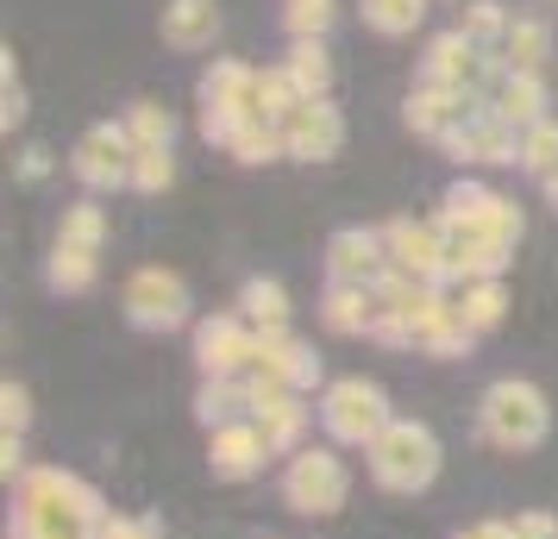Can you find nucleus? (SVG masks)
<instances>
[{"mask_svg":"<svg viewBox=\"0 0 558 539\" xmlns=\"http://www.w3.org/2000/svg\"><path fill=\"white\" fill-rule=\"evenodd\" d=\"M371 470H377V483H389V489H427L433 470H439V445H433L427 427L396 420V427H383V433L371 439Z\"/></svg>","mask_w":558,"mask_h":539,"instance_id":"2","label":"nucleus"},{"mask_svg":"<svg viewBox=\"0 0 558 539\" xmlns=\"http://www.w3.org/2000/svg\"><path fill=\"white\" fill-rule=\"evenodd\" d=\"M252 402V389H232V383H207L202 389V402H195V414H202L207 427H227L232 414Z\"/></svg>","mask_w":558,"mask_h":539,"instance_id":"27","label":"nucleus"},{"mask_svg":"<svg viewBox=\"0 0 558 539\" xmlns=\"http://www.w3.org/2000/svg\"><path fill=\"white\" fill-rule=\"evenodd\" d=\"M239 163H277V157H289V145H282V126H270V120H245V126L232 132L227 145Z\"/></svg>","mask_w":558,"mask_h":539,"instance_id":"21","label":"nucleus"},{"mask_svg":"<svg viewBox=\"0 0 558 539\" xmlns=\"http://www.w3.org/2000/svg\"><path fill=\"white\" fill-rule=\"evenodd\" d=\"M521 163H527L533 176H558V126L553 120L527 126V138H521Z\"/></svg>","mask_w":558,"mask_h":539,"instance_id":"25","label":"nucleus"},{"mask_svg":"<svg viewBox=\"0 0 558 539\" xmlns=\"http://www.w3.org/2000/svg\"><path fill=\"white\" fill-rule=\"evenodd\" d=\"M26 120V95H20V76H13V57H7V107H0V126L13 132Z\"/></svg>","mask_w":558,"mask_h":539,"instance_id":"34","label":"nucleus"},{"mask_svg":"<svg viewBox=\"0 0 558 539\" xmlns=\"http://www.w3.org/2000/svg\"><path fill=\"white\" fill-rule=\"evenodd\" d=\"M45 170H51V151H26V163H20V176H26V182H38Z\"/></svg>","mask_w":558,"mask_h":539,"instance_id":"36","label":"nucleus"},{"mask_svg":"<svg viewBox=\"0 0 558 539\" xmlns=\"http://www.w3.org/2000/svg\"><path fill=\"white\" fill-rule=\"evenodd\" d=\"M101 232H107V220H101V207H70V213H63V238H57V245H76V252H95V245H101Z\"/></svg>","mask_w":558,"mask_h":539,"instance_id":"28","label":"nucleus"},{"mask_svg":"<svg viewBox=\"0 0 558 539\" xmlns=\"http://www.w3.org/2000/svg\"><path fill=\"white\" fill-rule=\"evenodd\" d=\"M0 414H7V433H13V427H26V389H20V383H7V389H0Z\"/></svg>","mask_w":558,"mask_h":539,"instance_id":"35","label":"nucleus"},{"mask_svg":"<svg viewBox=\"0 0 558 539\" xmlns=\"http://www.w3.org/2000/svg\"><path fill=\"white\" fill-rule=\"evenodd\" d=\"M214 32H220V7L214 0H170L163 7V45L202 51V45H214Z\"/></svg>","mask_w":558,"mask_h":539,"instance_id":"14","label":"nucleus"},{"mask_svg":"<svg viewBox=\"0 0 558 539\" xmlns=\"http://www.w3.org/2000/svg\"><path fill=\"white\" fill-rule=\"evenodd\" d=\"M264 452H270L264 433H252V427H220V439H214V470L220 477H252Z\"/></svg>","mask_w":558,"mask_h":539,"instance_id":"19","label":"nucleus"},{"mask_svg":"<svg viewBox=\"0 0 558 539\" xmlns=\"http://www.w3.org/2000/svg\"><path fill=\"white\" fill-rule=\"evenodd\" d=\"M427 20V0H364V26L389 32V38H402Z\"/></svg>","mask_w":558,"mask_h":539,"instance_id":"23","label":"nucleus"},{"mask_svg":"<svg viewBox=\"0 0 558 539\" xmlns=\"http://www.w3.org/2000/svg\"><path fill=\"white\" fill-rule=\"evenodd\" d=\"M458 32H464L471 45H483L489 32H508V20H502V7H496V0H471V7H464V20H458Z\"/></svg>","mask_w":558,"mask_h":539,"instance_id":"33","label":"nucleus"},{"mask_svg":"<svg viewBox=\"0 0 558 539\" xmlns=\"http://www.w3.org/2000/svg\"><path fill=\"white\" fill-rule=\"evenodd\" d=\"M132 157H138V145H132L126 126H95L76 145L70 170H76L88 188H120V182H132Z\"/></svg>","mask_w":558,"mask_h":539,"instance_id":"4","label":"nucleus"},{"mask_svg":"<svg viewBox=\"0 0 558 539\" xmlns=\"http://www.w3.org/2000/svg\"><path fill=\"white\" fill-rule=\"evenodd\" d=\"M282 26L295 32V38H320L332 26V0H289L282 7Z\"/></svg>","mask_w":558,"mask_h":539,"instance_id":"30","label":"nucleus"},{"mask_svg":"<svg viewBox=\"0 0 558 539\" xmlns=\"http://www.w3.org/2000/svg\"><path fill=\"white\" fill-rule=\"evenodd\" d=\"M282 145L289 157H302V163H320L345 145V120H339V107L327 101H302L289 120H282Z\"/></svg>","mask_w":558,"mask_h":539,"instance_id":"9","label":"nucleus"},{"mask_svg":"<svg viewBox=\"0 0 558 539\" xmlns=\"http://www.w3.org/2000/svg\"><path fill=\"white\" fill-rule=\"evenodd\" d=\"M496 113L521 132L539 126V120H546V88H539V76H508L502 95H496Z\"/></svg>","mask_w":558,"mask_h":539,"instance_id":"20","label":"nucleus"},{"mask_svg":"<svg viewBox=\"0 0 558 539\" xmlns=\"http://www.w3.org/2000/svg\"><path fill=\"white\" fill-rule=\"evenodd\" d=\"M508 534H514V539H546L553 527H546V520H521V527H508Z\"/></svg>","mask_w":558,"mask_h":539,"instance_id":"38","label":"nucleus"},{"mask_svg":"<svg viewBox=\"0 0 558 539\" xmlns=\"http://www.w3.org/2000/svg\"><path fill=\"white\" fill-rule=\"evenodd\" d=\"M546 195H553V207H558V176H546Z\"/></svg>","mask_w":558,"mask_h":539,"instance_id":"39","label":"nucleus"},{"mask_svg":"<svg viewBox=\"0 0 558 539\" xmlns=\"http://www.w3.org/2000/svg\"><path fill=\"white\" fill-rule=\"evenodd\" d=\"M502 51H508V76H539V63H546V51H553L546 20H508Z\"/></svg>","mask_w":558,"mask_h":539,"instance_id":"17","label":"nucleus"},{"mask_svg":"<svg viewBox=\"0 0 558 539\" xmlns=\"http://www.w3.org/2000/svg\"><path fill=\"white\" fill-rule=\"evenodd\" d=\"M195 358H202L207 377H227L239 370L245 358H257V339L239 327V320H207L202 333H195Z\"/></svg>","mask_w":558,"mask_h":539,"instance_id":"12","label":"nucleus"},{"mask_svg":"<svg viewBox=\"0 0 558 539\" xmlns=\"http://www.w3.org/2000/svg\"><path fill=\"white\" fill-rule=\"evenodd\" d=\"M383 252H389V245H383L377 232H332V245H327V264H332V283H377L383 277Z\"/></svg>","mask_w":558,"mask_h":539,"instance_id":"11","label":"nucleus"},{"mask_svg":"<svg viewBox=\"0 0 558 539\" xmlns=\"http://www.w3.org/2000/svg\"><path fill=\"white\" fill-rule=\"evenodd\" d=\"M126 132H132V145H138V151H170L177 120H170V107L138 101V107H132V120H126Z\"/></svg>","mask_w":558,"mask_h":539,"instance_id":"22","label":"nucleus"},{"mask_svg":"<svg viewBox=\"0 0 558 539\" xmlns=\"http://www.w3.org/2000/svg\"><path fill=\"white\" fill-rule=\"evenodd\" d=\"M477 101H471V88H446V82H421L414 95H408V126L414 132H433V138H446L458 120H471Z\"/></svg>","mask_w":558,"mask_h":539,"instance_id":"10","label":"nucleus"},{"mask_svg":"<svg viewBox=\"0 0 558 539\" xmlns=\"http://www.w3.org/2000/svg\"><path fill=\"white\" fill-rule=\"evenodd\" d=\"M383 245H389L396 277H414V283L446 277V226H414V220H396V226L383 232Z\"/></svg>","mask_w":558,"mask_h":539,"instance_id":"7","label":"nucleus"},{"mask_svg":"<svg viewBox=\"0 0 558 539\" xmlns=\"http://www.w3.org/2000/svg\"><path fill=\"white\" fill-rule=\"evenodd\" d=\"M88 527H95V495H88V489L70 483V477H57V470L32 477L20 534L26 539H82Z\"/></svg>","mask_w":558,"mask_h":539,"instance_id":"1","label":"nucleus"},{"mask_svg":"<svg viewBox=\"0 0 558 539\" xmlns=\"http://www.w3.org/2000/svg\"><path fill=\"white\" fill-rule=\"evenodd\" d=\"M327 427H332L339 439H352V445L377 439L383 427H389V414H383V389L364 383V377L332 383V395H327Z\"/></svg>","mask_w":558,"mask_h":539,"instance_id":"6","label":"nucleus"},{"mask_svg":"<svg viewBox=\"0 0 558 539\" xmlns=\"http://www.w3.org/2000/svg\"><path fill=\"white\" fill-rule=\"evenodd\" d=\"M282 495L302 514H332L345 502V464L332 458V452H302V458L289 464V477H282Z\"/></svg>","mask_w":558,"mask_h":539,"instance_id":"5","label":"nucleus"},{"mask_svg":"<svg viewBox=\"0 0 558 539\" xmlns=\"http://www.w3.org/2000/svg\"><path fill=\"white\" fill-rule=\"evenodd\" d=\"M483 433L496 439V445H508V452L539 445V439H546V402H539V389L496 383L483 395Z\"/></svg>","mask_w":558,"mask_h":539,"instance_id":"3","label":"nucleus"},{"mask_svg":"<svg viewBox=\"0 0 558 539\" xmlns=\"http://www.w3.org/2000/svg\"><path fill=\"white\" fill-rule=\"evenodd\" d=\"M257 433H264V445H289V439L302 433V408H295L289 395H282V402H264V427H257Z\"/></svg>","mask_w":558,"mask_h":539,"instance_id":"31","label":"nucleus"},{"mask_svg":"<svg viewBox=\"0 0 558 539\" xmlns=\"http://www.w3.org/2000/svg\"><path fill=\"white\" fill-rule=\"evenodd\" d=\"M289 76H295V88H302V101H327L332 88V57L320 38H295V51H289V63H282Z\"/></svg>","mask_w":558,"mask_h":539,"instance_id":"18","label":"nucleus"},{"mask_svg":"<svg viewBox=\"0 0 558 539\" xmlns=\"http://www.w3.org/2000/svg\"><path fill=\"white\" fill-rule=\"evenodd\" d=\"M88 283H95V252L57 245V257H51V289H70V295H82Z\"/></svg>","mask_w":558,"mask_h":539,"instance_id":"24","label":"nucleus"},{"mask_svg":"<svg viewBox=\"0 0 558 539\" xmlns=\"http://www.w3.org/2000/svg\"><path fill=\"white\" fill-rule=\"evenodd\" d=\"M202 101L227 107L239 126L257 120V70H245V63H214V70L202 76Z\"/></svg>","mask_w":558,"mask_h":539,"instance_id":"13","label":"nucleus"},{"mask_svg":"<svg viewBox=\"0 0 558 539\" xmlns=\"http://www.w3.org/2000/svg\"><path fill=\"white\" fill-rule=\"evenodd\" d=\"M377 314H383L377 289L332 283V295H327V327H332V333H371V327H377Z\"/></svg>","mask_w":558,"mask_h":539,"instance_id":"16","label":"nucleus"},{"mask_svg":"<svg viewBox=\"0 0 558 539\" xmlns=\"http://www.w3.org/2000/svg\"><path fill=\"white\" fill-rule=\"evenodd\" d=\"M126 314L132 327H177L189 314V289H182L177 270H138L126 283Z\"/></svg>","mask_w":558,"mask_h":539,"instance_id":"8","label":"nucleus"},{"mask_svg":"<svg viewBox=\"0 0 558 539\" xmlns=\"http://www.w3.org/2000/svg\"><path fill=\"white\" fill-rule=\"evenodd\" d=\"M483 70L477 45L464 38V32H446V38H433L427 45V82H446V88H471Z\"/></svg>","mask_w":558,"mask_h":539,"instance_id":"15","label":"nucleus"},{"mask_svg":"<svg viewBox=\"0 0 558 539\" xmlns=\"http://www.w3.org/2000/svg\"><path fill=\"white\" fill-rule=\"evenodd\" d=\"M245 314L264 320V333H282V320H289V295L277 283H245Z\"/></svg>","mask_w":558,"mask_h":539,"instance_id":"26","label":"nucleus"},{"mask_svg":"<svg viewBox=\"0 0 558 539\" xmlns=\"http://www.w3.org/2000/svg\"><path fill=\"white\" fill-rule=\"evenodd\" d=\"M101 539H145V527H132V520H113V527H101Z\"/></svg>","mask_w":558,"mask_h":539,"instance_id":"37","label":"nucleus"},{"mask_svg":"<svg viewBox=\"0 0 558 539\" xmlns=\"http://www.w3.org/2000/svg\"><path fill=\"white\" fill-rule=\"evenodd\" d=\"M170 182H177V163H170V151H138V157H132V188L157 195V188H170Z\"/></svg>","mask_w":558,"mask_h":539,"instance_id":"32","label":"nucleus"},{"mask_svg":"<svg viewBox=\"0 0 558 539\" xmlns=\"http://www.w3.org/2000/svg\"><path fill=\"white\" fill-rule=\"evenodd\" d=\"M458 314H464V327H471V333H483V327H496V320H502V289H496V283L464 289V302H458Z\"/></svg>","mask_w":558,"mask_h":539,"instance_id":"29","label":"nucleus"}]
</instances>
